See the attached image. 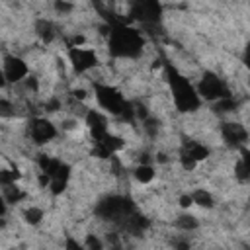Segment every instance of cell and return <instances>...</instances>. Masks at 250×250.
Here are the masks:
<instances>
[{
    "label": "cell",
    "mask_w": 250,
    "mask_h": 250,
    "mask_svg": "<svg viewBox=\"0 0 250 250\" xmlns=\"http://www.w3.org/2000/svg\"><path fill=\"white\" fill-rule=\"evenodd\" d=\"M166 80L172 92V102L180 113H193L201 107V98L195 92V86L170 62L164 64Z\"/></svg>",
    "instance_id": "7a4b0ae2"
},
{
    "label": "cell",
    "mask_w": 250,
    "mask_h": 250,
    "mask_svg": "<svg viewBox=\"0 0 250 250\" xmlns=\"http://www.w3.org/2000/svg\"><path fill=\"white\" fill-rule=\"evenodd\" d=\"M8 82H6V78H4V72H2V68H0V88H4Z\"/></svg>",
    "instance_id": "836d02e7"
},
{
    "label": "cell",
    "mask_w": 250,
    "mask_h": 250,
    "mask_svg": "<svg viewBox=\"0 0 250 250\" xmlns=\"http://www.w3.org/2000/svg\"><path fill=\"white\" fill-rule=\"evenodd\" d=\"M25 86L31 88V90L35 92V90H37V80H35L33 76H27V78H25Z\"/></svg>",
    "instance_id": "1f68e13d"
},
{
    "label": "cell",
    "mask_w": 250,
    "mask_h": 250,
    "mask_svg": "<svg viewBox=\"0 0 250 250\" xmlns=\"http://www.w3.org/2000/svg\"><path fill=\"white\" fill-rule=\"evenodd\" d=\"M129 20L143 27H154L162 20V4L156 0H137L129 6Z\"/></svg>",
    "instance_id": "5b68a950"
},
{
    "label": "cell",
    "mask_w": 250,
    "mask_h": 250,
    "mask_svg": "<svg viewBox=\"0 0 250 250\" xmlns=\"http://www.w3.org/2000/svg\"><path fill=\"white\" fill-rule=\"evenodd\" d=\"M27 133L35 145H47L53 139H57V135H59L57 127L47 117H33L27 125Z\"/></svg>",
    "instance_id": "ba28073f"
},
{
    "label": "cell",
    "mask_w": 250,
    "mask_h": 250,
    "mask_svg": "<svg viewBox=\"0 0 250 250\" xmlns=\"http://www.w3.org/2000/svg\"><path fill=\"white\" fill-rule=\"evenodd\" d=\"M70 174H72L70 164H66V162L62 160V164L49 176V189H51L53 195H61V193L66 189L68 180H70Z\"/></svg>",
    "instance_id": "7c38bea8"
},
{
    "label": "cell",
    "mask_w": 250,
    "mask_h": 250,
    "mask_svg": "<svg viewBox=\"0 0 250 250\" xmlns=\"http://www.w3.org/2000/svg\"><path fill=\"white\" fill-rule=\"evenodd\" d=\"M68 61L76 74H84L98 66V55L90 47H68Z\"/></svg>",
    "instance_id": "52a82bcc"
},
{
    "label": "cell",
    "mask_w": 250,
    "mask_h": 250,
    "mask_svg": "<svg viewBox=\"0 0 250 250\" xmlns=\"http://www.w3.org/2000/svg\"><path fill=\"white\" fill-rule=\"evenodd\" d=\"M20 178H21V174H20L18 168H2V170H0V188L14 186Z\"/></svg>",
    "instance_id": "d6986e66"
},
{
    "label": "cell",
    "mask_w": 250,
    "mask_h": 250,
    "mask_svg": "<svg viewBox=\"0 0 250 250\" xmlns=\"http://www.w3.org/2000/svg\"><path fill=\"white\" fill-rule=\"evenodd\" d=\"M35 33L39 35V39H41L43 43H51V41L55 39V35H57V27H55V23H53L51 20L39 18V20L35 21Z\"/></svg>",
    "instance_id": "2e32d148"
},
{
    "label": "cell",
    "mask_w": 250,
    "mask_h": 250,
    "mask_svg": "<svg viewBox=\"0 0 250 250\" xmlns=\"http://www.w3.org/2000/svg\"><path fill=\"white\" fill-rule=\"evenodd\" d=\"M53 6H55V10L61 12V14H66V12L74 10V4H70V2H55Z\"/></svg>",
    "instance_id": "4316f807"
},
{
    "label": "cell",
    "mask_w": 250,
    "mask_h": 250,
    "mask_svg": "<svg viewBox=\"0 0 250 250\" xmlns=\"http://www.w3.org/2000/svg\"><path fill=\"white\" fill-rule=\"evenodd\" d=\"M135 178H137L141 184H148V182H152V178H154V168H152L150 164H139V166L135 168Z\"/></svg>",
    "instance_id": "44dd1931"
},
{
    "label": "cell",
    "mask_w": 250,
    "mask_h": 250,
    "mask_svg": "<svg viewBox=\"0 0 250 250\" xmlns=\"http://www.w3.org/2000/svg\"><path fill=\"white\" fill-rule=\"evenodd\" d=\"M221 137H223L227 146L240 148L248 141V131L238 121H225V123H221Z\"/></svg>",
    "instance_id": "30bf717a"
},
{
    "label": "cell",
    "mask_w": 250,
    "mask_h": 250,
    "mask_svg": "<svg viewBox=\"0 0 250 250\" xmlns=\"http://www.w3.org/2000/svg\"><path fill=\"white\" fill-rule=\"evenodd\" d=\"M2 72H4V78L8 84H18L21 80L27 78V64L23 59L16 57V55H4L2 59Z\"/></svg>",
    "instance_id": "9c48e42d"
},
{
    "label": "cell",
    "mask_w": 250,
    "mask_h": 250,
    "mask_svg": "<svg viewBox=\"0 0 250 250\" xmlns=\"http://www.w3.org/2000/svg\"><path fill=\"white\" fill-rule=\"evenodd\" d=\"M64 250H84V244L78 242L72 234H66L64 236Z\"/></svg>",
    "instance_id": "484cf974"
},
{
    "label": "cell",
    "mask_w": 250,
    "mask_h": 250,
    "mask_svg": "<svg viewBox=\"0 0 250 250\" xmlns=\"http://www.w3.org/2000/svg\"><path fill=\"white\" fill-rule=\"evenodd\" d=\"M23 219H25V223L27 225H31V227H35V225H39L41 223V219H43V209H39V207H27L25 211H23Z\"/></svg>",
    "instance_id": "7402d4cb"
},
{
    "label": "cell",
    "mask_w": 250,
    "mask_h": 250,
    "mask_svg": "<svg viewBox=\"0 0 250 250\" xmlns=\"http://www.w3.org/2000/svg\"><path fill=\"white\" fill-rule=\"evenodd\" d=\"M240 158L236 160L234 164V178L240 182V184H246L250 180V162H248V150L246 146H240Z\"/></svg>",
    "instance_id": "9a60e30c"
},
{
    "label": "cell",
    "mask_w": 250,
    "mask_h": 250,
    "mask_svg": "<svg viewBox=\"0 0 250 250\" xmlns=\"http://www.w3.org/2000/svg\"><path fill=\"white\" fill-rule=\"evenodd\" d=\"M61 109V102L57 100V98H51L47 104H45V111H49V113H53V111H59Z\"/></svg>",
    "instance_id": "83f0119b"
},
{
    "label": "cell",
    "mask_w": 250,
    "mask_h": 250,
    "mask_svg": "<svg viewBox=\"0 0 250 250\" xmlns=\"http://www.w3.org/2000/svg\"><path fill=\"white\" fill-rule=\"evenodd\" d=\"M16 115V107L10 100H0V117H12Z\"/></svg>",
    "instance_id": "d4e9b609"
},
{
    "label": "cell",
    "mask_w": 250,
    "mask_h": 250,
    "mask_svg": "<svg viewBox=\"0 0 250 250\" xmlns=\"http://www.w3.org/2000/svg\"><path fill=\"white\" fill-rule=\"evenodd\" d=\"M82 244H84V250H104V242L96 234H88Z\"/></svg>",
    "instance_id": "cb8c5ba5"
},
{
    "label": "cell",
    "mask_w": 250,
    "mask_h": 250,
    "mask_svg": "<svg viewBox=\"0 0 250 250\" xmlns=\"http://www.w3.org/2000/svg\"><path fill=\"white\" fill-rule=\"evenodd\" d=\"M84 121H86V125H88V129H90V135H92L94 143L100 141V139H104V137L109 133L107 117H105L104 113H100L98 109H86Z\"/></svg>",
    "instance_id": "8fae6325"
},
{
    "label": "cell",
    "mask_w": 250,
    "mask_h": 250,
    "mask_svg": "<svg viewBox=\"0 0 250 250\" xmlns=\"http://www.w3.org/2000/svg\"><path fill=\"white\" fill-rule=\"evenodd\" d=\"M236 100L232 98V96H229V98H223V100H217L215 104H213V111L215 113H219V115H225V113H230V111H234L236 109Z\"/></svg>",
    "instance_id": "ac0fdd59"
},
{
    "label": "cell",
    "mask_w": 250,
    "mask_h": 250,
    "mask_svg": "<svg viewBox=\"0 0 250 250\" xmlns=\"http://www.w3.org/2000/svg\"><path fill=\"white\" fill-rule=\"evenodd\" d=\"M135 211H137V205L129 195H105L94 207V215L98 219L113 223L117 227Z\"/></svg>",
    "instance_id": "3957f363"
},
{
    "label": "cell",
    "mask_w": 250,
    "mask_h": 250,
    "mask_svg": "<svg viewBox=\"0 0 250 250\" xmlns=\"http://www.w3.org/2000/svg\"><path fill=\"white\" fill-rule=\"evenodd\" d=\"M195 92H197V96L201 98V102H203V100H207V102H217V100H223V98L232 96L230 90H229V86L225 84V80H223L219 74L211 72V70H205V72L201 74V78H199V82H197V86H195Z\"/></svg>",
    "instance_id": "8992f818"
},
{
    "label": "cell",
    "mask_w": 250,
    "mask_h": 250,
    "mask_svg": "<svg viewBox=\"0 0 250 250\" xmlns=\"http://www.w3.org/2000/svg\"><path fill=\"white\" fill-rule=\"evenodd\" d=\"M148 225H150V221H148L143 213H139V209H137L135 213H131V215L119 225V229L125 230L127 234H135V236H139V234H143V232L148 229Z\"/></svg>",
    "instance_id": "4fadbf2b"
},
{
    "label": "cell",
    "mask_w": 250,
    "mask_h": 250,
    "mask_svg": "<svg viewBox=\"0 0 250 250\" xmlns=\"http://www.w3.org/2000/svg\"><path fill=\"white\" fill-rule=\"evenodd\" d=\"M92 88H94V96H96L98 105L105 113L119 117L121 111H123V107H125V104H127L125 96L121 94V90L115 88V86H111V84H102V82H94Z\"/></svg>",
    "instance_id": "277c9868"
},
{
    "label": "cell",
    "mask_w": 250,
    "mask_h": 250,
    "mask_svg": "<svg viewBox=\"0 0 250 250\" xmlns=\"http://www.w3.org/2000/svg\"><path fill=\"white\" fill-rule=\"evenodd\" d=\"M180 154L191 158L193 162H201V160H205L209 156V146H205L199 141H189L188 139V141H184V145L180 148Z\"/></svg>",
    "instance_id": "5bb4252c"
},
{
    "label": "cell",
    "mask_w": 250,
    "mask_h": 250,
    "mask_svg": "<svg viewBox=\"0 0 250 250\" xmlns=\"http://www.w3.org/2000/svg\"><path fill=\"white\" fill-rule=\"evenodd\" d=\"M105 33H107V51L113 59H139L145 49L143 31L129 25L123 20L105 16Z\"/></svg>",
    "instance_id": "6da1fadb"
},
{
    "label": "cell",
    "mask_w": 250,
    "mask_h": 250,
    "mask_svg": "<svg viewBox=\"0 0 250 250\" xmlns=\"http://www.w3.org/2000/svg\"><path fill=\"white\" fill-rule=\"evenodd\" d=\"M174 250H191L189 240H188V238H184V240L176 238V240H174Z\"/></svg>",
    "instance_id": "f1b7e54d"
},
{
    "label": "cell",
    "mask_w": 250,
    "mask_h": 250,
    "mask_svg": "<svg viewBox=\"0 0 250 250\" xmlns=\"http://www.w3.org/2000/svg\"><path fill=\"white\" fill-rule=\"evenodd\" d=\"M2 195H4L6 203H20L25 197V193L21 191V188H18L16 184L14 186H8V188H2Z\"/></svg>",
    "instance_id": "ffe728a7"
},
{
    "label": "cell",
    "mask_w": 250,
    "mask_h": 250,
    "mask_svg": "<svg viewBox=\"0 0 250 250\" xmlns=\"http://www.w3.org/2000/svg\"><path fill=\"white\" fill-rule=\"evenodd\" d=\"M6 211H8V203H6V199L0 191V217H6Z\"/></svg>",
    "instance_id": "4dcf8cb0"
},
{
    "label": "cell",
    "mask_w": 250,
    "mask_h": 250,
    "mask_svg": "<svg viewBox=\"0 0 250 250\" xmlns=\"http://www.w3.org/2000/svg\"><path fill=\"white\" fill-rule=\"evenodd\" d=\"M72 96H74L76 100H84V98H86V92H84V90H74Z\"/></svg>",
    "instance_id": "d6a6232c"
},
{
    "label": "cell",
    "mask_w": 250,
    "mask_h": 250,
    "mask_svg": "<svg viewBox=\"0 0 250 250\" xmlns=\"http://www.w3.org/2000/svg\"><path fill=\"white\" fill-rule=\"evenodd\" d=\"M191 195V201H193V205H199V207H205V209H211L213 205H215V199H213V195L207 191V189H203V188H199V189H195L193 193H189Z\"/></svg>",
    "instance_id": "e0dca14e"
},
{
    "label": "cell",
    "mask_w": 250,
    "mask_h": 250,
    "mask_svg": "<svg viewBox=\"0 0 250 250\" xmlns=\"http://www.w3.org/2000/svg\"><path fill=\"white\" fill-rule=\"evenodd\" d=\"M174 225H176L180 230H195L199 223H197V219H195L193 215H180Z\"/></svg>",
    "instance_id": "603a6c76"
},
{
    "label": "cell",
    "mask_w": 250,
    "mask_h": 250,
    "mask_svg": "<svg viewBox=\"0 0 250 250\" xmlns=\"http://www.w3.org/2000/svg\"><path fill=\"white\" fill-rule=\"evenodd\" d=\"M6 227V219L4 217H0V229H4Z\"/></svg>",
    "instance_id": "e575fe53"
},
{
    "label": "cell",
    "mask_w": 250,
    "mask_h": 250,
    "mask_svg": "<svg viewBox=\"0 0 250 250\" xmlns=\"http://www.w3.org/2000/svg\"><path fill=\"white\" fill-rule=\"evenodd\" d=\"M180 205H182L184 209L191 207V205H193V201H191V195H189V193H188V195H182V197H180Z\"/></svg>",
    "instance_id": "f546056e"
}]
</instances>
